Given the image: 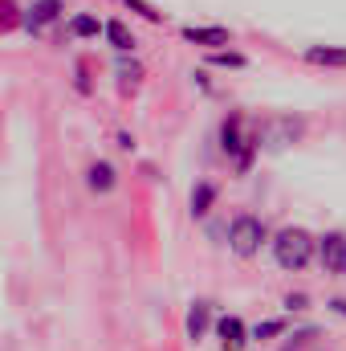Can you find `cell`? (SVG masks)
<instances>
[{
    "instance_id": "14",
    "label": "cell",
    "mask_w": 346,
    "mask_h": 351,
    "mask_svg": "<svg viewBox=\"0 0 346 351\" xmlns=\"http://www.w3.org/2000/svg\"><path fill=\"white\" fill-rule=\"evenodd\" d=\"M66 37H74V41H90V37H102V21H98L94 12H74V16L66 21Z\"/></svg>"
},
{
    "instance_id": "22",
    "label": "cell",
    "mask_w": 346,
    "mask_h": 351,
    "mask_svg": "<svg viewBox=\"0 0 346 351\" xmlns=\"http://www.w3.org/2000/svg\"><path fill=\"white\" fill-rule=\"evenodd\" d=\"M191 78H196V86L204 90V94H212V82H208V74H204V70H196Z\"/></svg>"
},
{
    "instance_id": "23",
    "label": "cell",
    "mask_w": 346,
    "mask_h": 351,
    "mask_svg": "<svg viewBox=\"0 0 346 351\" xmlns=\"http://www.w3.org/2000/svg\"><path fill=\"white\" fill-rule=\"evenodd\" d=\"M118 147H122V152H135V135H127V131H118Z\"/></svg>"
},
{
    "instance_id": "13",
    "label": "cell",
    "mask_w": 346,
    "mask_h": 351,
    "mask_svg": "<svg viewBox=\"0 0 346 351\" xmlns=\"http://www.w3.org/2000/svg\"><path fill=\"white\" fill-rule=\"evenodd\" d=\"M187 339L191 343H200L204 335H208V327H212V302H191V311H187Z\"/></svg>"
},
{
    "instance_id": "16",
    "label": "cell",
    "mask_w": 346,
    "mask_h": 351,
    "mask_svg": "<svg viewBox=\"0 0 346 351\" xmlns=\"http://www.w3.org/2000/svg\"><path fill=\"white\" fill-rule=\"evenodd\" d=\"M208 62L220 66V70H245V66H249V58H245L241 49H232V45H228V49H208Z\"/></svg>"
},
{
    "instance_id": "18",
    "label": "cell",
    "mask_w": 346,
    "mask_h": 351,
    "mask_svg": "<svg viewBox=\"0 0 346 351\" xmlns=\"http://www.w3.org/2000/svg\"><path fill=\"white\" fill-rule=\"evenodd\" d=\"M21 29V4L16 0H0V33Z\"/></svg>"
},
{
    "instance_id": "4",
    "label": "cell",
    "mask_w": 346,
    "mask_h": 351,
    "mask_svg": "<svg viewBox=\"0 0 346 351\" xmlns=\"http://www.w3.org/2000/svg\"><path fill=\"white\" fill-rule=\"evenodd\" d=\"M269 241V229H265V221L253 217V213H241V217H232V225H228V250L237 254V258H257L261 245Z\"/></svg>"
},
{
    "instance_id": "12",
    "label": "cell",
    "mask_w": 346,
    "mask_h": 351,
    "mask_svg": "<svg viewBox=\"0 0 346 351\" xmlns=\"http://www.w3.org/2000/svg\"><path fill=\"white\" fill-rule=\"evenodd\" d=\"M102 37H106V45L114 49V53H131L139 41H135V33L127 29V21H118V16H110V21H102Z\"/></svg>"
},
{
    "instance_id": "15",
    "label": "cell",
    "mask_w": 346,
    "mask_h": 351,
    "mask_svg": "<svg viewBox=\"0 0 346 351\" xmlns=\"http://www.w3.org/2000/svg\"><path fill=\"white\" fill-rule=\"evenodd\" d=\"M114 74H118V86L122 90H135L139 82H143V66H139V62H127V53H118Z\"/></svg>"
},
{
    "instance_id": "5",
    "label": "cell",
    "mask_w": 346,
    "mask_h": 351,
    "mask_svg": "<svg viewBox=\"0 0 346 351\" xmlns=\"http://www.w3.org/2000/svg\"><path fill=\"white\" fill-rule=\"evenodd\" d=\"M57 21H66V0H33V4L21 8V29L33 33V37H41Z\"/></svg>"
},
{
    "instance_id": "7",
    "label": "cell",
    "mask_w": 346,
    "mask_h": 351,
    "mask_svg": "<svg viewBox=\"0 0 346 351\" xmlns=\"http://www.w3.org/2000/svg\"><path fill=\"white\" fill-rule=\"evenodd\" d=\"M318 262H322L326 274H346V233L318 237Z\"/></svg>"
},
{
    "instance_id": "17",
    "label": "cell",
    "mask_w": 346,
    "mask_h": 351,
    "mask_svg": "<svg viewBox=\"0 0 346 351\" xmlns=\"http://www.w3.org/2000/svg\"><path fill=\"white\" fill-rule=\"evenodd\" d=\"M277 335H285V319H265V323H257V327L249 331V339H257V343H269V339H277Z\"/></svg>"
},
{
    "instance_id": "24",
    "label": "cell",
    "mask_w": 346,
    "mask_h": 351,
    "mask_svg": "<svg viewBox=\"0 0 346 351\" xmlns=\"http://www.w3.org/2000/svg\"><path fill=\"white\" fill-rule=\"evenodd\" d=\"M326 306H330V311H334V315H343V319H346V298H330V302H326Z\"/></svg>"
},
{
    "instance_id": "2",
    "label": "cell",
    "mask_w": 346,
    "mask_h": 351,
    "mask_svg": "<svg viewBox=\"0 0 346 351\" xmlns=\"http://www.w3.org/2000/svg\"><path fill=\"white\" fill-rule=\"evenodd\" d=\"M220 152L232 160V168L245 176L253 168V160H257V135H245V114L241 110H232V114H224V123H220Z\"/></svg>"
},
{
    "instance_id": "8",
    "label": "cell",
    "mask_w": 346,
    "mask_h": 351,
    "mask_svg": "<svg viewBox=\"0 0 346 351\" xmlns=\"http://www.w3.org/2000/svg\"><path fill=\"white\" fill-rule=\"evenodd\" d=\"M302 62L318 70H346V45H306Z\"/></svg>"
},
{
    "instance_id": "3",
    "label": "cell",
    "mask_w": 346,
    "mask_h": 351,
    "mask_svg": "<svg viewBox=\"0 0 346 351\" xmlns=\"http://www.w3.org/2000/svg\"><path fill=\"white\" fill-rule=\"evenodd\" d=\"M302 135H306V119H297V114H269L257 127V147H265V152H285Z\"/></svg>"
},
{
    "instance_id": "20",
    "label": "cell",
    "mask_w": 346,
    "mask_h": 351,
    "mask_svg": "<svg viewBox=\"0 0 346 351\" xmlns=\"http://www.w3.org/2000/svg\"><path fill=\"white\" fill-rule=\"evenodd\" d=\"M74 90H78L82 98L94 94V82H90V66H86V62H78V66H74Z\"/></svg>"
},
{
    "instance_id": "10",
    "label": "cell",
    "mask_w": 346,
    "mask_h": 351,
    "mask_svg": "<svg viewBox=\"0 0 346 351\" xmlns=\"http://www.w3.org/2000/svg\"><path fill=\"white\" fill-rule=\"evenodd\" d=\"M216 200H220V188H216L212 180H196V188H191V196H187V208H191L196 221H204V217L216 208Z\"/></svg>"
},
{
    "instance_id": "21",
    "label": "cell",
    "mask_w": 346,
    "mask_h": 351,
    "mask_svg": "<svg viewBox=\"0 0 346 351\" xmlns=\"http://www.w3.org/2000/svg\"><path fill=\"white\" fill-rule=\"evenodd\" d=\"M285 306H289V311H306L310 298H306V294H285Z\"/></svg>"
},
{
    "instance_id": "11",
    "label": "cell",
    "mask_w": 346,
    "mask_h": 351,
    "mask_svg": "<svg viewBox=\"0 0 346 351\" xmlns=\"http://www.w3.org/2000/svg\"><path fill=\"white\" fill-rule=\"evenodd\" d=\"M216 335H220L224 351H241L249 343V327H245V319H237V315H224V319L216 323Z\"/></svg>"
},
{
    "instance_id": "9",
    "label": "cell",
    "mask_w": 346,
    "mask_h": 351,
    "mask_svg": "<svg viewBox=\"0 0 346 351\" xmlns=\"http://www.w3.org/2000/svg\"><path fill=\"white\" fill-rule=\"evenodd\" d=\"M86 188L94 196H110V192L118 188V168H114L110 160H94L86 168Z\"/></svg>"
},
{
    "instance_id": "1",
    "label": "cell",
    "mask_w": 346,
    "mask_h": 351,
    "mask_svg": "<svg viewBox=\"0 0 346 351\" xmlns=\"http://www.w3.org/2000/svg\"><path fill=\"white\" fill-rule=\"evenodd\" d=\"M269 245H273V262L281 265V269H289V274H302L306 265L314 262V254H318V237L306 233V229H297V225L281 229Z\"/></svg>"
},
{
    "instance_id": "6",
    "label": "cell",
    "mask_w": 346,
    "mask_h": 351,
    "mask_svg": "<svg viewBox=\"0 0 346 351\" xmlns=\"http://www.w3.org/2000/svg\"><path fill=\"white\" fill-rule=\"evenodd\" d=\"M179 37L191 41V45H200V49H224V45H232V29H224V25H183Z\"/></svg>"
},
{
    "instance_id": "19",
    "label": "cell",
    "mask_w": 346,
    "mask_h": 351,
    "mask_svg": "<svg viewBox=\"0 0 346 351\" xmlns=\"http://www.w3.org/2000/svg\"><path fill=\"white\" fill-rule=\"evenodd\" d=\"M122 4H127L135 16H143V21H151V25H163V12H159L151 0H122Z\"/></svg>"
}]
</instances>
